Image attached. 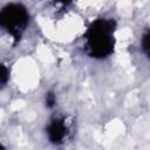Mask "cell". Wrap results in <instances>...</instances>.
I'll return each instance as SVG.
<instances>
[{
	"instance_id": "6da1fadb",
	"label": "cell",
	"mask_w": 150,
	"mask_h": 150,
	"mask_svg": "<svg viewBox=\"0 0 150 150\" xmlns=\"http://www.w3.org/2000/svg\"><path fill=\"white\" fill-rule=\"evenodd\" d=\"M111 22L108 21H98L90 29L89 42L93 49V53L98 56H105L111 53L114 47L112 41V28L110 26Z\"/></svg>"
},
{
	"instance_id": "7a4b0ae2",
	"label": "cell",
	"mask_w": 150,
	"mask_h": 150,
	"mask_svg": "<svg viewBox=\"0 0 150 150\" xmlns=\"http://www.w3.org/2000/svg\"><path fill=\"white\" fill-rule=\"evenodd\" d=\"M27 23V13L19 5L8 6L0 14V25L6 27L8 32L20 33Z\"/></svg>"
}]
</instances>
